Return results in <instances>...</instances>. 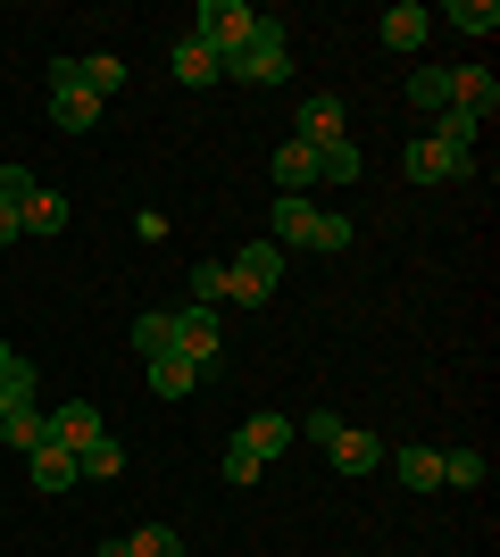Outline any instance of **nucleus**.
Listing matches in <instances>:
<instances>
[{"label": "nucleus", "instance_id": "1", "mask_svg": "<svg viewBox=\"0 0 500 557\" xmlns=\"http://www.w3.org/2000/svg\"><path fill=\"white\" fill-rule=\"evenodd\" d=\"M267 242H276V250H317V258H342V250H351V216L309 209V200L276 191V233H267Z\"/></svg>", "mask_w": 500, "mask_h": 557}, {"label": "nucleus", "instance_id": "2", "mask_svg": "<svg viewBox=\"0 0 500 557\" xmlns=\"http://www.w3.org/2000/svg\"><path fill=\"white\" fill-rule=\"evenodd\" d=\"M225 75H234V84H284V75H292L284 17H259V25H251V42H242L234 59H225Z\"/></svg>", "mask_w": 500, "mask_h": 557}, {"label": "nucleus", "instance_id": "3", "mask_svg": "<svg viewBox=\"0 0 500 557\" xmlns=\"http://www.w3.org/2000/svg\"><path fill=\"white\" fill-rule=\"evenodd\" d=\"M259 17H267V9H251V0H200V9H192V34H200L217 59H234V50L251 42V25H259Z\"/></svg>", "mask_w": 500, "mask_h": 557}, {"label": "nucleus", "instance_id": "4", "mask_svg": "<svg viewBox=\"0 0 500 557\" xmlns=\"http://www.w3.org/2000/svg\"><path fill=\"white\" fill-rule=\"evenodd\" d=\"M225 267H234V300L242 308H267L284 292V250H276V242H242V258H225Z\"/></svg>", "mask_w": 500, "mask_h": 557}, {"label": "nucleus", "instance_id": "5", "mask_svg": "<svg viewBox=\"0 0 500 557\" xmlns=\"http://www.w3.org/2000/svg\"><path fill=\"white\" fill-rule=\"evenodd\" d=\"M175 358H192V374L209 383L217 367H225V342H217V308H175Z\"/></svg>", "mask_w": 500, "mask_h": 557}, {"label": "nucleus", "instance_id": "6", "mask_svg": "<svg viewBox=\"0 0 500 557\" xmlns=\"http://www.w3.org/2000/svg\"><path fill=\"white\" fill-rule=\"evenodd\" d=\"M50 125H59V134H93L100 125V100L75 84L68 59H50Z\"/></svg>", "mask_w": 500, "mask_h": 557}, {"label": "nucleus", "instance_id": "7", "mask_svg": "<svg viewBox=\"0 0 500 557\" xmlns=\"http://www.w3.org/2000/svg\"><path fill=\"white\" fill-rule=\"evenodd\" d=\"M167 67H175V84H192V92H217V84H225V59H217L200 34H175V42H167Z\"/></svg>", "mask_w": 500, "mask_h": 557}, {"label": "nucleus", "instance_id": "8", "mask_svg": "<svg viewBox=\"0 0 500 557\" xmlns=\"http://www.w3.org/2000/svg\"><path fill=\"white\" fill-rule=\"evenodd\" d=\"M408 184H459V175H476V159H459V150H442L434 134H408Z\"/></svg>", "mask_w": 500, "mask_h": 557}, {"label": "nucleus", "instance_id": "9", "mask_svg": "<svg viewBox=\"0 0 500 557\" xmlns=\"http://www.w3.org/2000/svg\"><path fill=\"white\" fill-rule=\"evenodd\" d=\"M326 458L358 483V474H376V466H383V442L367 433V424H333V433H326Z\"/></svg>", "mask_w": 500, "mask_h": 557}, {"label": "nucleus", "instance_id": "10", "mask_svg": "<svg viewBox=\"0 0 500 557\" xmlns=\"http://www.w3.org/2000/svg\"><path fill=\"white\" fill-rule=\"evenodd\" d=\"M351 134V116H342V100L333 92H309L301 100V116H292V141H309V150H326V141Z\"/></svg>", "mask_w": 500, "mask_h": 557}, {"label": "nucleus", "instance_id": "11", "mask_svg": "<svg viewBox=\"0 0 500 557\" xmlns=\"http://www.w3.org/2000/svg\"><path fill=\"white\" fill-rule=\"evenodd\" d=\"M451 109H459V116H476V125H492V109H500L492 67H451Z\"/></svg>", "mask_w": 500, "mask_h": 557}, {"label": "nucleus", "instance_id": "12", "mask_svg": "<svg viewBox=\"0 0 500 557\" xmlns=\"http://www.w3.org/2000/svg\"><path fill=\"white\" fill-rule=\"evenodd\" d=\"M109 424H100V408L93 399H68V408H50V442L59 449H84V442H100Z\"/></svg>", "mask_w": 500, "mask_h": 557}, {"label": "nucleus", "instance_id": "13", "mask_svg": "<svg viewBox=\"0 0 500 557\" xmlns=\"http://www.w3.org/2000/svg\"><path fill=\"white\" fill-rule=\"evenodd\" d=\"M376 34H383V50H417V42L434 34V9H417V0H392Z\"/></svg>", "mask_w": 500, "mask_h": 557}, {"label": "nucleus", "instance_id": "14", "mask_svg": "<svg viewBox=\"0 0 500 557\" xmlns=\"http://www.w3.org/2000/svg\"><path fill=\"white\" fill-rule=\"evenodd\" d=\"M383 466L401 474L408 491H442V449H426V442H408V449H383Z\"/></svg>", "mask_w": 500, "mask_h": 557}, {"label": "nucleus", "instance_id": "15", "mask_svg": "<svg viewBox=\"0 0 500 557\" xmlns=\"http://www.w3.org/2000/svg\"><path fill=\"white\" fill-rule=\"evenodd\" d=\"M25 474H34V491H75L84 474H75V449L42 442V449H25Z\"/></svg>", "mask_w": 500, "mask_h": 557}, {"label": "nucleus", "instance_id": "16", "mask_svg": "<svg viewBox=\"0 0 500 557\" xmlns=\"http://www.w3.org/2000/svg\"><path fill=\"white\" fill-rule=\"evenodd\" d=\"M234 442L251 449L259 466H276V458L292 449V424H284V417H242V433H234Z\"/></svg>", "mask_w": 500, "mask_h": 557}, {"label": "nucleus", "instance_id": "17", "mask_svg": "<svg viewBox=\"0 0 500 557\" xmlns=\"http://www.w3.org/2000/svg\"><path fill=\"white\" fill-rule=\"evenodd\" d=\"M434 25H451V34H476V42H492V34H500V9H492V0H451V9H434Z\"/></svg>", "mask_w": 500, "mask_h": 557}, {"label": "nucleus", "instance_id": "18", "mask_svg": "<svg viewBox=\"0 0 500 557\" xmlns=\"http://www.w3.org/2000/svg\"><path fill=\"white\" fill-rule=\"evenodd\" d=\"M267 166H276V191H292V200L317 184V150H309V141H284V150H276Z\"/></svg>", "mask_w": 500, "mask_h": 557}, {"label": "nucleus", "instance_id": "19", "mask_svg": "<svg viewBox=\"0 0 500 557\" xmlns=\"http://www.w3.org/2000/svg\"><path fill=\"white\" fill-rule=\"evenodd\" d=\"M42 442H50V417H42V408H34V399L0 417V449H17V458H25V449H42Z\"/></svg>", "mask_w": 500, "mask_h": 557}, {"label": "nucleus", "instance_id": "20", "mask_svg": "<svg viewBox=\"0 0 500 557\" xmlns=\"http://www.w3.org/2000/svg\"><path fill=\"white\" fill-rule=\"evenodd\" d=\"M17 233H42V242H50V233H68V200H59L50 184H34V200L17 209Z\"/></svg>", "mask_w": 500, "mask_h": 557}, {"label": "nucleus", "instance_id": "21", "mask_svg": "<svg viewBox=\"0 0 500 557\" xmlns=\"http://www.w3.org/2000/svg\"><path fill=\"white\" fill-rule=\"evenodd\" d=\"M68 67H75V84H84L93 100H109L125 84V59H118V50H93V59H68Z\"/></svg>", "mask_w": 500, "mask_h": 557}, {"label": "nucleus", "instance_id": "22", "mask_svg": "<svg viewBox=\"0 0 500 557\" xmlns=\"http://www.w3.org/2000/svg\"><path fill=\"white\" fill-rule=\"evenodd\" d=\"M408 109L426 116V125L451 109V67H417V75H408Z\"/></svg>", "mask_w": 500, "mask_h": 557}, {"label": "nucleus", "instance_id": "23", "mask_svg": "<svg viewBox=\"0 0 500 557\" xmlns=\"http://www.w3.org/2000/svg\"><path fill=\"white\" fill-rule=\"evenodd\" d=\"M75 474H84V483H109V474H125V442H118V433L84 442V449H75Z\"/></svg>", "mask_w": 500, "mask_h": 557}, {"label": "nucleus", "instance_id": "24", "mask_svg": "<svg viewBox=\"0 0 500 557\" xmlns=\"http://www.w3.org/2000/svg\"><path fill=\"white\" fill-rule=\"evenodd\" d=\"M134 349L143 358H175V308H143L134 317Z\"/></svg>", "mask_w": 500, "mask_h": 557}, {"label": "nucleus", "instance_id": "25", "mask_svg": "<svg viewBox=\"0 0 500 557\" xmlns=\"http://www.w3.org/2000/svg\"><path fill=\"white\" fill-rule=\"evenodd\" d=\"M184 292H192V308H217V300H234V267H225V258H200Z\"/></svg>", "mask_w": 500, "mask_h": 557}, {"label": "nucleus", "instance_id": "26", "mask_svg": "<svg viewBox=\"0 0 500 557\" xmlns=\"http://www.w3.org/2000/svg\"><path fill=\"white\" fill-rule=\"evenodd\" d=\"M192 392H200L192 358H150V399H192Z\"/></svg>", "mask_w": 500, "mask_h": 557}, {"label": "nucleus", "instance_id": "27", "mask_svg": "<svg viewBox=\"0 0 500 557\" xmlns=\"http://www.w3.org/2000/svg\"><path fill=\"white\" fill-rule=\"evenodd\" d=\"M317 184H358V141H351V134L317 150Z\"/></svg>", "mask_w": 500, "mask_h": 557}, {"label": "nucleus", "instance_id": "28", "mask_svg": "<svg viewBox=\"0 0 500 557\" xmlns=\"http://www.w3.org/2000/svg\"><path fill=\"white\" fill-rule=\"evenodd\" d=\"M125 549H134V557H184V533H175V524H134Z\"/></svg>", "mask_w": 500, "mask_h": 557}, {"label": "nucleus", "instance_id": "29", "mask_svg": "<svg viewBox=\"0 0 500 557\" xmlns=\"http://www.w3.org/2000/svg\"><path fill=\"white\" fill-rule=\"evenodd\" d=\"M476 134H484V125H476V116H459V109L434 116V141H442V150H459V159H476Z\"/></svg>", "mask_w": 500, "mask_h": 557}, {"label": "nucleus", "instance_id": "30", "mask_svg": "<svg viewBox=\"0 0 500 557\" xmlns=\"http://www.w3.org/2000/svg\"><path fill=\"white\" fill-rule=\"evenodd\" d=\"M484 483V449H442V491H476Z\"/></svg>", "mask_w": 500, "mask_h": 557}, {"label": "nucleus", "instance_id": "31", "mask_svg": "<svg viewBox=\"0 0 500 557\" xmlns=\"http://www.w3.org/2000/svg\"><path fill=\"white\" fill-rule=\"evenodd\" d=\"M217 474H225V483H234V491H251V483H259V474H267V466L251 458V449H242V442H225V458H217Z\"/></svg>", "mask_w": 500, "mask_h": 557}, {"label": "nucleus", "instance_id": "32", "mask_svg": "<svg viewBox=\"0 0 500 557\" xmlns=\"http://www.w3.org/2000/svg\"><path fill=\"white\" fill-rule=\"evenodd\" d=\"M25 200H34V166L9 159V166H0V209H25Z\"/></svg>", "mask_w": 500, "mask_h": 557}, {"label": "nucleus", "instance_id": "33", "mask_svg": "<svg viewBox=\"0 0 500 557\" xmlns=\"http://www.w3.org/2000/svg\"><path fill=\"white\" fill-rule=\"evenodd\" d=\"M0 399H9V408L34 399V358H9V367H0Z\"/></svg>", "mask_w": 500, "mask_h": 557}, {"label": "nucleus", "instance_id": "34", "mask_svg": "<svg viewBox=\"0 0 500 557\" xmlns=\"http://www.w3.org/2000/svg\"><path fill=\"white\" fill-rule=\"evenodd\" d=\"M9 242H17V209H0V250H9Z\"/></svg>", "mask_w": 500, "mask_h": 557}, {"label": "nucleus", "instance_id": "35", "mask_svg": "<svg viewBox=\"0 0 500 557\" xmlns=\"http://www.w3.org/2000/svg\"><path fill=\"white\" fill-rule=\"evenodd\" d=\"M100 557H134V549H125V533H118V541H100Z\"/></svg>", "mask_w": 500, "mask_h": 557}, {"label": "nucleus", "instance_id": "36", "mask_svg": "<svg viewBox=\"0 0 500 557\" xmlns=\"http://www.w3.org/2000/svg\"><path fill=\"white\" fill-rule=\"evenodd\" d=\"M9 358H17V349H9V342H0V367H9Z\"/></svg>", "mask_w": 500, "mask_h": 557}, {"label": "nucleus", "instance_id": "37", "mask_svg": "<svg viewBox=\"0 0 500 557\" xmlns=\"http://www.w3.org/2000/svg\"><path fill=\"white\" fill-rule=\"evenodd\" d=\"M0 417H9V399H0Z\"/></svg>", "mask_w": 500, "mask_h": 557}]
</instances>
